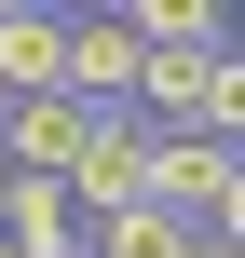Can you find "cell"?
Returning a JSON list of instances; mask_svg holds the SVG:
<instances>
[{
  "label": "cell",
  "mask_w": 245,
  "mask_h": 258,
  "mask_svg": "<svg viewBox=\"0 0 245 258\" xmlns=\"http://www.w3.org/2000/svg\"><path fill=\"white\" fill-rule=\"evenodd\" d=\"M55 14H109V0H55Z\"/></svg>",
  "instance_id": "obj_9"
},
{
  "label": "cell",
  "mask_w": 245,
  "mask_h": 258,
  "mask_svg": "<svg viewBox=\"0 0 245 258\" xmlns=\"http://www.w3.org/2000/svg\"><path fill=\"white\" fill-rule=\"evenodd\" d=\"M55 190H68L82 218H109V204H150V122H136V109H95Z\"/></svg>",
  "instance_id": "obj_3"
},
{
  "label": "cell",
  "mask_w": 245,
  "mask_h": 258,
  "mask_svg": "<svg viewBox=\"0 0 245 258\" xmlns=\"http://www.w3.org/2000/svg\"><path fill=\"white\" fill-rule=\"evenodd\" d=\"M55 54H68V14H55V0H27V14H0V95H27V82H55Z\"/></svg>",
  "instance_id": "obj_6"
},
{
  "label": "cell",
  "mask_w": 245,
  "mask_h": 258,
  "mask_svg": "<svg viewBox=\"0 0 245 258\" xmlns=\"http://www.w3.org/2000/svg\"><path fill=\"white\" fill-rule=\"evenodd\" d=\"M150 136H232L245 122V54L232 41H150V68H136V95H123Z\"/></svg>",
  "instance_id": "obj_1"
},
{
  "label": "cell",
  "mask_w": 245,
  "mask_h": 258,
  "mask_svg": "<svg viewBox=\"0 0 245 258\" xmlns=\"http://www.w3.org/2000/svg\"><path fill=\"white\" fill-rule=\"evenodd\" d=\"M136 41H232V0H109Z\"/></svg>",
  "instance_id": "obj_8"
},
{
  "label": "cell",
  "mask_w": 245,
  "mask_h": 258,
  "mask_svg": "<svg viewBox=\"0 0 245 258\" xmlns=\"http://www.w3.org/2000/svg\"><path fill=\"white\" fill-rule=\"evenodd\" d=\"M82 258H191V231H177L164 204H109V218L82 231Z\"/></svg>",
  "instance_id": "obj_7"
},
{
  "label": "cell",
  "mask_w": 245,
  "mask_h": 258,
  "mask_svg": "<svg viewBox=\"0 0 245 258\" xmlns=\"http://www.w3.org/2000/svg\"><path fill=\"white\" fill-rule=\"evenodd\" d=\"M136 68H150V41H136L123 14H68V54H55V82H68L82 109H123V95H136Z\"/></svg>",
  "instance_id": "obj_4"
},
{
  "label": "cell",
  "mask_w": 245,
  "mask_h": 258,
  "mask_svg": "<svg viewBox=\"0 0 245 258\" xmlns=\"http://www.w3.org/2000/svg\"><path fill=\"white\" fill-rule=\"evenodd\" d=\"M150 204L177 231H245V163L232 136H150Z\"/></svg>",
  "instance_id": "obj_2"
},
{
  "label": "cell",
  "mask_w": 245,
  "mask_h": 258,
  "mask_svg": "<svg viewBox=\"0 0 245 258\" xmlns=\"http://www.w3.org/2000/svg\"><path fill=\"white\" fill-rule=\"evenodd\" d=\"M0 14H27V0H0Z\"/></svg>",
  "instance_id": "obj_10"
},
{
  "label": "cell",
  "mask_w": 245,
  "mask_h": 258,
  "mask_svg": "<svg viewBox=\"0 0 245 258\" xmlns=\"http://www.w3.org/2000/svg\"><path fill=\"white\" fill-rule=\"evenodd\" d=\"M0 231H14L27 258H82V231H95V218H82L55 177H0Z\"/></svg>",
  "instance_id": "obj_5"
}]
</instances>
